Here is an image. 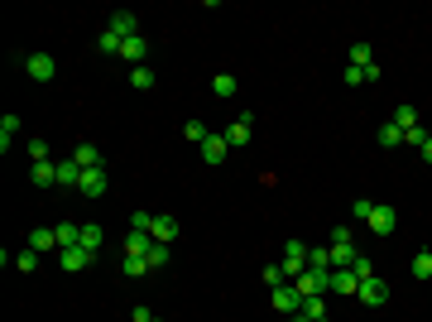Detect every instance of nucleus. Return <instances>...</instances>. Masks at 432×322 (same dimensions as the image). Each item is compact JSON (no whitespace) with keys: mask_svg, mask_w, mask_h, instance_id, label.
<instances>
[{"mask_svg":"<svg viewBox=\"0 0 432 322\" xmlns=\"http://www.w3.org/2000/svg\"><path fill=\"white\" fill-rule=\"evenodd\" d=\"M351 274H355V279H375V265H370V255H355Z\"/></svg>","mask_w":432,"mask_h":322,"instance_id":"33","label":"nucleus"},{"mask_svg":"<svg viewBox=\"0 0 432 322\" xmlns=\"http://www.w3.org/2000/svg\"><path fill=\"white\" fill-rule=\"evenodd\" d=\"M284 322H303V318H284Z\"/></svg>","mask_w":432,"mask_h":322,"instance_id":"44","label":"nucleus"},{"mask_svg":"<svg viewBox=\"0 0 432 322\" xmlns=\"http://www.w3.org/2000/svg\"><path fill=\"white\" fill-rule=\"evenodd\" d=\"M91 260H96V255H91L87 245H68V250H58V265L68 269V274H82V269L91 265Z\"/></svg>","mask_w":432,"mask_h":322,"instance_id":"5","label":"nucleus"},{"mask_svg":"<svg viewBox=\"0 0 432 322\" xmlns=\"http://www.w3.org/2000/svg\"><path fill=\"white\" fill-rule=\"evenodd\" d=\"M53 245H58L53 226H34V231H29V250H39V255H44V250H53Z\"/></svg>","mask_w":432,"mask_h":322,"instance_id":"16","label":"nucleus"},{"mask_svg":"<svg viewBox=\"0 0 432 322\" xmlns=\"http://www.w3.org/2000/svg\"><path fill=\"white\" fill-rule=\"evenodd\" d=\"M413 279H432V250L413 255Z\"/></svg>","mask_w":432,"mask_h":322,"instance_id":"29","label":"nucleus"},{"mask_svg":"<svg viewBox=\"0 0 432 322\" xmlns=\"http://www.w3.org/2000/svg\"><path fill=\"white\" fill-rule=\"evenodd\" d=\"M106 29L115 34V39H135V34H139V15H130V10H115Z\"/></svg>","mask_w":432,"mask_h":322,"instance_id":"9","label":"nucleus"},{"mask_svg":"<svg viewBox=\"0 0 432 322\" xmlns=\"http://www.w3.org/2000/svg\"><path fill=\"white\" fill-rule=\"evenodd\" d=\"M375 236H394V226H399V216H394V207H379L375 202V212H370V221H365Z\"/></svg>","mask_w":432,"mask_h":322,"instance_id":"10","label":"nucleus"},{"mask_svg":"<svg viewBox=\"0 0 432 322\" xmlns=\"http://www.w3.org/2000/svg\"><path fill=\"white\" fill-rule=\"evenodd\" d=\"M212 92H216V97H236V78H231V73H216Z\"/></svg>","mask_w":432,"mask_h":322,"instance_id":"27","label":"nucleus"},{"mask_svg":"<svg viewBox=\"0 0 432 322\" xmlns=\"http://www.w3.org/2000/svg\"><path fill=\"white\" fill-rule=\"evenodd\" d=\"M106 188H110L106 168H82V183H77V192H82V197H101Z\"/></svg>","mask_w":432,"mask_h":322,"instance_id":"6","label":"nucleus"},{"mask_svg":"<svg viewBox=\"0 0 432 322\" xmlns=\"http://www.w3.org/2000/svg\"><path fill=\"white\" fill-rule=\"evenodd\" d=\"M101 236H106V231H101L96 221H82V241H77V245H87V250L96 255V245H101Z\"/></svg>","mask_w":432,"mask_h":322,"instance_id":"21","label":"nucleus"},{"mask_svg":"<svg viewBox=\"0 0 432 322\" xmlns=\"http://www.w3.org/2000/svg\"><path fill=\"white\" fill-rule=\"evenodd\" d=\"M25 73H29V78H34V82H53L58 63H53V58H49V54H29V58H25Z\"/></svg>","mask_w":432,"mask_h":322,"instance_id":"7","label":"nucleus"},{"mask_svg":"<svg viewBox=\"0 0 432 322\" xmlns=\"http://www.w3.org/2000/svg\"><path fill=\"white\" fill-rule=\"evenodd\" d=\"M355 298H360L365 308H384V303H389V284H384L379 274H375V279H360V294H355Z\"/></svg>","mask_w":432,"mask_h":322,"instance_id":"4","label":"nucleus"},{"mask_svg":"<svg viewBox=\"0 0 432 322\" xmlns=\"http://www.w3.org/2000/svg\"><path fill=\"white\" fill-rule=\"evenodd\" d=\"M15 269H20V274H34V269H39V250H20V255H15Z\"/></svg>","mask_w":432,"mask_h":322,"instance_id":"28","label":"nucleus"},{"mask_svg":"<svg viewBox=\"0 0 432 322\" xmlns=\"http://www.w3.org/2000/svg\"><path fill=\"white\" fill-rule=\"evenodd\" d=\"M351 212H355V221H370V212H375V202H365V197H355V207H351Z\"/></svg>","mask_w":432,"mask_h":322,"instance_id":"39","label":"nucleus"},{"mask_svg":"<svg viewBox=\"0 0 432 322\" xmlns=\"http://www.w3.org/2000/svg\"><path fill=\"white\" fill-rule=\"evenodd\" d=\"M269 303L279 318H298L303 313V294H298L293 284H279V289H269Z\"/></svg>","mask_w":432,"mask_h":322,"instance_id":"2","label":"nucleus"},{"mask_svg":"<svg viewBox=\"0 0 432 322\" xmlns=\"http://www.w3.org/2000/svg\"><path fill=\"white\" fill-rule=\"evenodd\" d=\"M29 183H34V188H58V163L53 159L34 163V168H29Z\"/></svg>","mask_w":432,"mask_h":322,"instance_id":"13","label":"nucleus"},{"mask_svg":"<svg viewBox=\"0 0 432 322\" xmlns=\"http://www.w3.org/2000/svg\"><path fill=\"white\" fill-rule=\"evenodd\" d=\"M183 135H188L192 144H202V140H207V135H212V130H207L202 120H188V125H183Z\"/></svg>","mask_w":432,"mask_h":322,"instance_id":"37","label":"nucleus"},{"mask_svg":"<svg viewBox=\"0 0 432 322\" xmlns=\"http://www.w3.org/2000/svg\"><path fill=\"white\" fill-rule=\"evenodd\" d=\"M120 58H125V63H135V68H144V58H149V39H144V34L125 39V44H120Z\"/></svg>","mask_w":432,"mask_h":322,"instance_id":"12","label":"nucleus"},{"mask_svg":"<svg viewBox=\"0 0 432 322\" xmlns=\"http://www.w3.org/2000/svg\"><path fill=\"white\" fill-rule=\"evenodd\" d=\"M226 154H231L226 135H207V140H202V159L212 163V168H221V163H226Z\"/></svg>","mask_w":432,"mask_h":322,"instance_id":"8","label":"nucleus"},{"mask_svg":"<svg viewBox=\"0 0 432 322\" xmlns=\"http://www.w3.org/2000/svg\"><path fill=\"white\" fill-rule=\"evenodd\" d=\"M130 322H154V313H149V308H144V303H139L135 313H130Z\"/></svg>","mask_w":432,"mask_h":322,"instance_id":"42","label":"nucleus"},{"mask_svg":"<svg viewBox=\"0 0 432 322\" xmlns=\"http://www.w3.org/2000/svg\"><path fill=\"white\" fill-rule=\"evenodd\" d=\"M322 322H331V318H322Z\"/></svg>","mask_w":432,"mask_h":322,"instance_id":"46","label":"nucleus"},{"mask_svg":"<svg viewBox=\"0 0 432 322\" xmlns=\"http://www.w3.org/2000/svg\"><path fill=\"white\" fill-rule=\"evenodd\" d=\"M72 159H77L82 168H101V149H96V144H87V140H82L77 149H72Z\"/></svg>","mask_w":432,"mask_h":322,"instance_id":"19","label":"nucleus"},{"mask_svg":"<svg viewBox=\"0 0 432 322\" xmlns=\"http://www.w3.org/2000/svg\"><path fill=\"white\" fill-rule=\"evenodd\" d=\"M307 269H331V245H312L307 250Z\"/></svg>","mask_w":432,"mask_h":322,"instance_id":"23","label":"nucleus"},{"mask_svg":"<svg viewBox=\"0 0 432 322\" xmlns=\"http://www.w3.org/2000/svg\"><path fill=\"white\" fill-rule=\"evenodd\" d=\"M346 87H365V68H355V63H351V68H346Z\"/></svg>","mask_w":432,"mask_h":322,"instance_id":"41","label":"nucleus"},{"mask_svg":"<svg viewBox=\"0 0 432 322\" xmlns=\"http://www.w3.org/2000/svg\"><path fill=\"white\" fill-rule=\"evenodd\" d=\"M428 140H432V125H428Z\"/></svg>","mask_w":432,"mask_h":322,"instance_id":"45","label":"nucleus"},{"mask_svg":"<svg viewBox=\"0 0 432 322\" xmlns=\"http://www.w3.org/2000/svg\"><path fill=\"white\" fill-rule=\"evenodd\" d=\"M351 63H355V68H370V63H375V49H370V44H355V49H351Z\"/></svg>","mask_w":432,"mask_h":322,"instance_id":"31","label":"nucleus"},{"mask_svg":"<svg viewBox=\"0 0 432 322\" xmlns=\"http://www.w3.org/2000/svg\"><path fill=\"white\" fill-rule=\"evenodd\" d=\"M149 250H154V236H149V231H135V226H130V236H125V255L144 260Z\"/></svg>","mask_w":432,"mask_h":322,"instance_id":"14","label":"nucleus"},{"mask_svg":"<svg viewBox=\"0 0 432 322\" xmlns=\"http://www.w3.org/2000/svg\"><path fill=\"white\" fill-rule=\"evenodd\" d=\"M423 159H428V163H432V140H428V144H423Z\"/></svg>","mask_w":432,"mask_h":322,"instance_id":"43","label":"nucleus"},{"mask_svg":"<svg viewBox=\"0 0 432 322\" xmlns=\"http://www.w3.org/2000/svg\"><path fill=\"white\" fill-rule=\"evenodd\" d=\"M265 284H269V289H279V284H288V274H284V265H265Z\"/></svg>","mask_w":432,"mask_h":322,"instance_id":"36","label":"nucleus"},{"mask_svg":"<svg viewBox=\"0 0 432 322\" xmlns=\"http://www.w3.org/2000/svg\"><path fill=\"white\" fill-rule=\"evenodd\" d=\"M293 289L303 298H322L326 289H331V269H303V274L293 279Z\"/></svg>","mask_w":432,"mask_h":322,"instance_id":"1","label":"nucleus"},{"mask_svg":"<svg viewBox=\"0 0 432 322\" xmlns=\"http://www.w3.org/2000/svg\"><path fill=\"white\" fill-rule=\"evenodd\" d=\"M307 250H312V245H303V241H288V245H284V274H288V284H293L298 274L307 269Z\"/></svg>","mask_w":432,"mask_h":322,"instance_id":"3","label":"nucleus"},{"mask_svg":"<svg viewBox=\"0 0 432 322\" xmlns=\"http://www.w3.org/2000/svg\"><path fill=\"white\" fill-rule=\"evenodd\" d=\"M226 144H231V149H245V144H250V125H245V120H236V125L226 130Z\"/></svg>","mask_w":432,"mask_h":322,"instance_id":"24","label":"nucleus"},{"mask_svg":"<svg viewBox=\"0 0 432 322\" xmlns=\"http://www.w3.org/2000/svg\"><path fill=\"white\" fill-rule=\"evenodd\" d=\"M178 231H183L178 216H154V226H149V236H154L159 245H173V241H178Z\"/></svg>","mask_w":432,"mask_h":322,"instance_id":"11","label":"nucleus"},{"mask_svg":"<svg viewBox=\"0 0 432 322\" xmlns=\"http://www.w3.org/2000/svg\"><path fill=\"white\" fill-rule=\"evenodd\" d=\"M29 159L44 163V159H49V144H44V140H29Z\"/></svg>","mask_w":432,"mask_h":322,"instance_id":"38","label":"nucleus"},{"mask_svg":"<svg viewBox=\"0 0 432 322\" xmlns=\"http://www.w3.org/2000/svg\"><path fill=\"white\" fill-rule=\"evenodd\" d=\"M144 260H149V269H163V265H168V245H159V241H154V250H149Z\"/></svg>","mask_w":432,"mask_h":322,"instance_id":"34","label":"nucleus"},{"mask_svg":"<svg viewBox=\"0 0 432 322\" xmlns=\"http://www.w3.org/2000/svg\"><path fill=\"white\" fill-rule=\"evenodd\" d=\"M331 289L346 294V298H355V294H360V279H355L351 269H331Z\"/></svg>","mask_w":432,"mask_h":322,"instance_id":"15","label":"nucleus"},{"mask_svg":"<svg viewBox=\"0 0 432 322\" xmlns=\"http://www.w3.org/2000/svg\"><path fill=\"white\" fill-rule=\"evenodd\" d=\"M125 274H130V279H144V274H149V260H135V255H125Z\"/></svg>","mask_w":432,"mask_h":322,"instance_id":"35","label":"nucleus"},{"mask_svg":"<svg viewBox=\"0 0 432 322\" xmlns=\"http://www.w3.org/2000/svg\"><path fill=\"white\" fill-rule=\"evenodd\" d=\"M379 144H384V149H399V144H404V130H399V125L389 120V125L379 130Z\"/></svg>","mask_w":432,"mask_h":322,"instance_id":"26","label":"nucleus"},{"mask_svg":"<svg viewBox=\"0 0 432 322\" xmlns=\"http://www.w3.org/2000/svg\"><path fill=\"white\" fill-rule=\"evenodd\" d=\"M82 183V163L77 159H63L58 163V188H77Z\"/></svg>","mask_w":432,"mask_h":322,"instance_id":"17","label":"nucleus"},{"mask_svg":"<svg viewBox=\"0 0 432 322\" xmlns=\"http://www.w3.org/2000/svg\"><path fill=\"white\" fill-rule=\"evenodd\" d=\"M20 135V116H0V149H10Z\"/></svg>","mask_w":432,"mask_h":322,"instance_id":"20","label":"nucleus"},{"mask_svg":"<svg viewBox=\"0 0 432 322\" xmlns=\"http://www.w3.org/2000/svg\"><path fill=\"white\" fill-rule=\"evenodd\" d=\"M303 322H322L326 318V303L322 298H303V313H298Z\"/></svg>","mask_w":432,"mask_h":322,"instance_id":"22","label":"nucleus"},{"mask_svg":"<svg viewBox=\"0 0 432 322\" xmlns=\"http://www.w3.org/2000/svg\"><path fill=\"white\" fill-rule=\"evenodd\" d=\"M120 44H125V39H115L110 29H101V39H96V49H101V54H115V58H120Z\"/></svg>","mask_w":432,"mask_h":322,"instance_id":"30","label":"nucleus"},{"mask_svg":"<svg viewBox=\"0 0 432 322\" xmlns=\"http://www.w3.org/2000/svg\"><path fill=\"white\" fill-rule=\"evenodd\" d=\"M53 231H58V250H68V245L82 241V226H77V221H58Z\"/></svg>","mask_w":432,"mask_h":322,"instance_id":"18","label":"nucleus"},{"mask_svg":"<svg viewBox=\"0 0 432 322\" xmlns=\"http://www.w3.org/2000/svg\"><path fill=\"white\" fill-rule=\"evenodd\" d=\"M154 68H135V73H130V87H135V92H149V87H154Z\"/></svg>","mask_w":432,"mask_h":322,"instance_id":"25","label":"nucleus"},{"mask_svg":"<svg viewBox=\"0 0 432 322\" xmlns=\"http://www.w3.org/2000/svg\"><path fill=\"white\" fill-rule=\"evenodd\" d=\"M394 125H399V130H413V125H418V111H413V106H399V111H394Z\"/></svg>","mask_w":432,"mask_h":322,"instance_id":"32","label":"nucleus"},{"mask_svg":"<svg viewBox=\"0 0 432 322\" xmlns=\"http://www.w3.org/2000/svg\"><path fill=\"white\" fill-rule=\"evenodd\" d=\"M404 140H408V144H418V149H423V144H428V130H423V125H413V130H404Z\"/></svg>","mask_w":432,"mask_h":322,"instance_id":"40","label":"nucleus"}]
</instances>
